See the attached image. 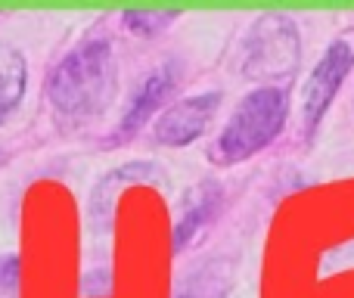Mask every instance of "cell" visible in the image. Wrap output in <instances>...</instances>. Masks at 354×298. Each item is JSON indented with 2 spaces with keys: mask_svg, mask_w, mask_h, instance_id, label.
<instances>
[{
  "mask_svg": "<svg viewBox=\"0 0 354 298\" xmlns=\"http://www.w3.org/2000/svg\"><path fill=\"white\" fill-rule=\"evenodd\" d=\"M351 62H354V47H351V41L342 37V41L333 44L324 53V59L314 66L311 78H308V84H305V124L308 128H314V124L320 122V115L326 112L330 100L336 97L342 78L348 75Z\"/></svg>",
  "mask_w": 354,
  "mask_h": 298,
  "instance_id": "cell-4",
  "label": "cell"
},
{
  "mask_svg": "<svg viewBox=\"0 0 354 298\" xmlns=\"http://www.w3.org/2000/svg\"><path fill=\"white\" fill-rule=\"evenodd\" d=\"M174 84H177V78H174V68L171 66L156 68V72L140 84V91L134 93L128 112H124V122H122L124 134H131V131H137L140 124H147L149 118H153V112L165 103L168 93L174 91Z\"/></svg>",
  "mask_w": 354,
  "mask_h": 298,
  "instance_id": "cell-6",
  "label": "cell"
},
{
  "mask_svg": "<svg viewBox=\"0 0 354 298\" xmlns=\"http://www.w3.org/2000/svg\"><path fill=\"white\" fill-rule=\"evenodd\" d=\"M299 66V35L286 16H264L245 37L243 72L245 78H289Z\"/></svg>",
  "mask_w": 354,
  "mask_h": 298,
  "instance_id": "cell-3",
  "label": "cell"
},
{
  "mask_svg": "<svg viewBox=\"0 0 354 298\" xmlns=\"http://www.w3.org/2000/svg\"><path fill=\"white\" fill-rule=\"evenodd\" d=\"M218 103H221V93H199V97H187L180 103L168 106L162 112V118L156 122V140L165 143V147H187V143H193L208 128Z\"/></svg>",
  "mask_w": 354,
  "mask_h": 298,
  "instance_id": "cell-5",
  "label": "cell"
},
{
  "mask_svg": "<svg viewBox=\"0 0 354 298\" xmlns=\"http://www.w3.org/2000/svg\"><path fill=\"white\" fill-rule=\"evenodd\" d=\"M174 16L177 12H137V10H131V12H124V22H128L134 31H156L165 22H171Z\"/></svg>",
  "mask_w": 354,
  "mask_h": 298,
  "instance_id": "cell-10",
  "label": "cell"
},
{
  "mask_svg": "<svg viewBox=\"0 0 354 298\" xmlns=\"http://www.w3.org/2000/svg\"><path fill=\"white\" fill-rule=\"evenodd\" d=\"M19 286V258L16 255H3L0 258V292L10 295Z\"/></svg>",
  "mask_w": 354,
  "mask_h": 298,
  "instance_id": "cell-11",
  "label": "cell"
},
{
  "mask_svg": "<svg viewBox=\"0 0 354 298\" xmlns=\"http://www.w3.org/2000/svg\"><path fill=\"white\" fill-rule=\"evenodd\" d=\"M286 122V93L277 87H258L236 106L227 128L212 147V162L236 165L264 149Z\"/></svg>",
  "mask_w": 354,
  "mask_h": 298,
  "instance_id": "cell-2",
  "label": "cell"
},
{
  "mask_svg": "<svg viewBox=\"0 0 354 298\" xmlns=\"http://www.w3.org/2000/svg\"><path fill=\"white\" fill-rule=\"evenodd\" d=\"M50 103L66 118H93L115 97V59L106 41L75 47L50 75Z\"/></svg>",
  "mask_w": 354,
  "mask_h": 298,
  "instance_id": "cell-1",
  "label": "cell"
},
{
  "mask_svg": "<svg viewBox=\"0 0 354 298\" xmlns=\"http://www.w3.org/2000/svg\"><path fill=\"white\" fill-rule=\"evenodd\" d=\"M218 205H221V189L214 187V183H202V187L196 189V196L189 199L187 212L180 214V221H177V227H174V252H183V245L212 221V214L218 212Z\"/></svg>",
  "mask_w": 354,
  "mask_h": 298,
  "instance_id": "cell-8",
  "label": "cell"
},
{
  "mask_svg": "<svg viewBox=\"0 0 354 298\" xmlns=\"http://www.w3.org/2000/svg\"><path fill=\"white\" fill-rule=\"evenodd\" d=\"M233 286V274L227 261H205L177 286L174 298H224Z\"/></svg>",
  "mask_w": 354,
  "mask_h": 298,
  "instance_id": "cell-9",
  "label": "cell"
},
{
  "mask_svg": "<svg viewBox=\"0 0 354 298\" xmlns=\"http://www.w3.org/2000/svg\"><path fill=\"white\" fill-rule=\"evenodd\" d=\"M28 84V62L22 50L0 41V124L19 109Z\"/></svg>",
  "mask_w": 354,
  "mask_h": 298,
  "instance_id": "cell-7",
  "label": "cell"
}]
</instances>
